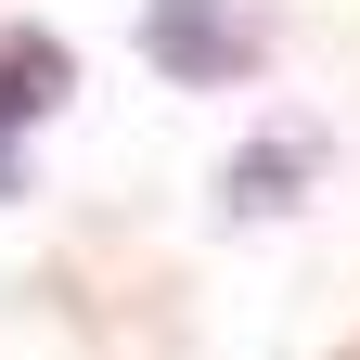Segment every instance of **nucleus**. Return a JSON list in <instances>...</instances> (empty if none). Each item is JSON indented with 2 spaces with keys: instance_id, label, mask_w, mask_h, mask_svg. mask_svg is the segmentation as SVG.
<instances>
[{
  "instance_id": "f257e3e1",
  "label": "nucleus",
  "mask_w": 360,
  "mask_h": 360,
  "mask_svg": "<svg viewBox=\"0 0 360 360\" xmlns=\"http://www.w3.org/2000/svg\"><path fill=\"white\" fill-rule=\"evenodd\" d=\"M65 90V39H0V116H52Z\"/></svg>"
}]
</instances>
